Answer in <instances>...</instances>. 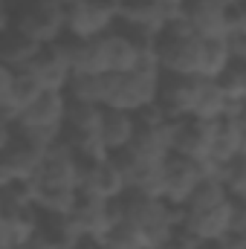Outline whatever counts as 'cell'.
I'll use <instances>...</instances> for the list:
<instances>
[{"label": "cell", "instance_id": "cell-34", "mask_svg": "<svg viewBox=\"0 0 246 249\" xmlns=\"http://www.w3.org/2000/svg\"><path fill=\"white\" fill-rule=\"evenodd\" d=\"M229 32H246V0L229 6Z\"/></svg>", "mask_w": 246, "mask_h": 249}, {"label": "cell", "instance_id": "cell-23", "mask_svg": "<svg viewBox=\"0 0 246 249\" xmlns=\"http://www.w3.org/2000/svg\"><path fill=\"white\" fill-rule=\"evenodd\" d=\"M41 44L32 41L29 35L12 29V26H3L0 29V64L6 67H15V70H23L26 64L38 55Z\"/></svg>", "mask_w": 246, "mask_h": 249}, {"label": "cell", "instance_id": "cell-10", "mask_svg": "<svg viewBox=\"0 0 246 249\" xmlns=\"http://www.w3.org/2000/svg\"><path fill=\"white\" fill-rule=\"evenodd\" d=\"M127 191V180L113 162V157H99V160H81V180H78V194L81 197H96L113 203Z\"/></svg>", "mask_w": 246, "mask_h": 249}, {"label": "cell", "instance_id": "cell-4", "mask_svg": "<svg viewBox=\"0 0 246 249\" xmlns=\"http://www.w3.org/2000/svg\"><path fill=\"white\" fill-rule=\"evenodd\" d=\"M102 116H105V107L102 105L70 102L67 122H64V130H61V139L58 142L70 145L81 160L107 157L105 142H102Z\"/></svg>", "mask_w": 246, "mask_h": 249}, {"label": "cell", "instance_id": "cell-20", "mask_svg": "<svg viewBox=\"0 0 246 249\" xmlns=\"http://www.w3.org/2000/svg\"><path fill=\"white\" fill-rule=\"evenodd\" d=\"M84 235L78 232L75 220L70 214H58V212H38V241L50 244L55 249H75V244Z\"/></svg>", "mask_w": 246, "mask_h": 249}, {"label": "cell", "instance_id": "cell-33", "mask_svg": "<svg viewBox=\"0 0 246 249\" xmlns=\"http://www.w3.org/2000/svg\"><path fill=\"white\" fill-rule=\"evenodd\" d=\"M226 47H229L232 61L246 64V32H229V35H226Z\"/></svg>", "mask_w": 246, "mask_h": 249}, {"label": "cell", "instance_id": "cell-39", "mask_svg": "<svg viewBox=\"0 0 246 249\" xmlns=\"http://www.w3.org/2000/svg\"><path fill=\"white\" fill-rule=\"evenodd\" d=\"M64 6H72V3H78V0H61Z\"/></svg>", "mask_w": 246, "mask_h": 249}, {"label": "cell", "instance_id": "cell-38", "mask_svg": "<svg viewBox=\"0 0 246 249\" xmlns=\"http://www.w3.org/2000/svg\"><path fill=\"white\" fill-rule=\"evenodd\" d=\"M26 249H55V247H50V244H44V241H38V238H35V241H32Z\"/></svg>", "mask_w": 246, "mask_h": 249}, {"label": "cell", "instance_id": "cell-6", "mask_svg": "<svg viewBox=\"0 0 246 249\" xmlns=\"http://www.w3.org/2000/svg\"><path fill=\"white\" fill-rule=\"evenodd\" d=\"M67 107H70V99L61 90H47L32 107H26L18 119H15V127L26 136H35L47 145H55L61 139L64 122H67Z\"/></svg>", "mask_w": 246, "mask_h": 249}, {"label": "cell", "instance_id": "cell-35", "mask_svg": "<svg viewBox=\"0 0 246 249\" xmlns=\"http://www.w3.org/2000/svg\"><path fill=\"white\" fill-rule=\"evenodd\" d=\"M75 249H107V244H105V238H90V235H84V238L75 244Z\"/></svg>", "mask_w": 246, "mask_h": 249}, {"label": "cell", "instance_id": "cell-19", "mask_svg": "<svg viewBox=\"0 0 246 249\" xmlns=\"http://www.w3.org/2000/svg\"><path fill=\"white\" fill-rule=\"evenodd\" d=\"M136 139V113L130 110H116V107H105L102 116V142L107 154H116L130 148Z\"/></svg>", "mask_w": 246, "mask_h": 249}, {"label": "cell", "instance_id": "cell-36", "mask_svg": "<svg viewBox=\"0 0 246 249\" xmlns=\"http://www.w3.org/2000/svg\"><path fill=\"white\" fill-rule=\"evenodd\" d=\"M197 249H232L229 238H209V241H197Z\"/></svg>", "mask_w": 246, "mask_h": 249}, {"label": "cell", "instance_id": "cell-27", "mask_svg": "<svg viewBox=\"0 0 246 249\" xmlns=\"http://www.w3.org/2000/svg\"><path fill=\"white\" fill-rule=\"evenodd\" d=\"M78 188H38L35 186V206L38 212H58L70 214L78 203Z\"/></svg>", "mask_w": 246, "mask_h": 249}, {"label": "cell", "instance_id": "cell-28", "mask_svg": "<svg viewBox=\"0 0 246 249\" xmlns=\"http://www.w3.org/2000/svg\"><path fill=\"white\" fill-rule=\"evenodd\" d=\"M105 244H107V249H148V238H145V232H142L136 223H130V220H116V223L107 229Z\"/></svg>", "mask_w": 246, "mask_h": 249}, {"label": "cell", "instance_id": "cell-11", "mask_svg": "<svg viewBox=\"0 0 246 249\" xmlns=\"http://www.w3.org/2000/svg\"><path fill=\"white\" fill-rule=\"evenodd\" d=\"M197 84L200 75H177V72H162L157 84V110L165 119H185L194 116V99H197Z\"/></svg>", "mask_w": 246, "mask_h": 249}, {"label": "cell", "instance_id": "cell-17", "mask_svg": "<svg viewBox=\"0 0 246 249\" xmlns=\"http://www.w3.org/2000/svg\"><path fill=\"white\" fill-rule=\"evenodd\" d=\"M232 214H235V200H226L214 209H200V212H185L180 214V223L197 238V241H209V238H226L232 229Z\"/></svg>", "mask_w": 246, "mask_h": 249}, {"label": "cell", "instance_id": "cell-16", "mask_svg": "<svg viewBox=\"0 0 246 249\" xmlns=\"http://www.w3.org/2000/svg\"><path fill=\"white\" fill-rule=\"evenodd\" d=\"M183 20L200 38L229 35V3L226 0H185Z\"/></svg>", "mask_w": 246, "mask_h": 249}, {"label": "cell", "instance_id": "cell-37", "mask_svg": "<svg viewBox=\"0 0 246 249\" xmlns=\"http://www.w3.org/2000/svg\"><path fill=\"white\" fill-rule=\"evenodd\" d=\"M238 122V130H241V139H244V151H246V107H244V113L235 119Z\"/></svg>", "mask_w": 246, "mask_h": 249}, {"label": "cell", "instance_id": "cell-29", "mask_svg": "<svg viewBox=\"0 0 246 249\" xmlns=\"http://www.w3.org/2000/svg\"><path fill=\"white\" fill-rule=\"evenodd\" d=\"M220 180H223V186L235 203H246V151L238 154L229 165H223Z\"/></svg>", "mask_w": 246, "mask_h": 249}, {"label": "cell", "instance_id": "cell-14", "mask_svg": "<svg viewBox=\"0 0 246 249\" xmlns=\"http://www.w3.org/2000/svg\"><path fill=\"white\" fill-rule=\"evenodd\" d=\"M44 90H67V84H70V78H72V64L67 58V53H64L61 41H55V44H44L41 50H38V55L32 58V61L23 67Z\"/></svg>", "mask_w": 246, "mask_h": 249}, {"label": "cell", "instance_id": "cell-2", "mask_svg": "<svg viewBox=\"0 0 246 249\" xmlns=\"http://www.w3.org/2000/svg\"><path fill=\"white\" fill-rule=\"evenodd\" d=\"M50 145L20 133L12 122H0V183L35 180Z\"/></svg>", "mask_w": 246, "mask_h": 249}, {"label": "cell", "instance_id": "cell-13", "mask_svg": "<svg viewBox=\"0 0 246 249\" xmlns=\"http://www.w3.org/2000/svg\"><path fill=\"white\" fill-rule=\"evenodd\" d=\"M38 238V206L0 203V249H26Z\"/></svg>", "mask_w": 246, "mask_h": 249}, {"label": "cell", "instance_id": "cell-8", "mask_svg": "<svg viewBox=\"0 0 246 249\" xmlns=\"http://www.w3.org/2000/svg\"><path fill=\"white\" fill-rule=\"evenodd\" d=\"M119 23V6L110 0H78L67 6V35L90 41L113 32Z\"/></svg>", "mask_w": 246, "mask_h": 249}, {"label": "cell", "instance_id": "cell-32", "mask_svg": "<svg viewBox=\"0 0 246 249\" xmlns=\"http://www.w3.org/2000/svg\"><path fill=\"white\" fill-rule=\"evenodd\" d=\"M159 249H197V238L185 229L183 223H177L174 232H171V238H168Z\"/></svg>", "mask_w": 246, "mask_h": 249}, {"label": "cell", "instance_id": "cell-1", "mask_svg": "<svg viewBox=\"0 0 246 249\" xmlns=\"http://www.w3.org/2000/svg\"><path fill=\"white\" fill-rule=\"evenodd\" d=\"M12 26L32 41L55 44L67 35V6L61 0H6L0 29Z\"/></svg>", "mask_w": 246, "mask_h": 249}, {"label": "cell", "instance_id": "cell-22", "mask_svg": "<svg viewBox=\"0 0 246 249\" xmlns=\"http://www.w3.org/2000/svg\"><path fill=\"white\" fill-rule=\"evenodd\" d=\"M229 102H232V99H229L226 87L220 84V78H200V84H197V99H194V116H197V119H206V122L223 119Z\"/></svg>", "mask_w": 246, "mask_h": 249}, {"label": "cell", "instance_id": "cell-31", "mask_svg": "<svg viewBox=\"0 0 246 249\" xmlns=\"http://www.w3.org/2000/svg\"><path fill=\"white\" fill-rule=\"evenodd\" d=\"M229 247L232 249H246V203H235V214H232V229H229Z\"/></svg>", "mask_w": 246, "mask_h": 249}, {"label": "cell", "instance_id": "cell-7", "mask_svg": "<svg viewBox=\"0 0 246 249\" xmlns=\"http://www.w3.org/2000/svg\"><path fill=\"white\" fill-rule=\"evenodd\" d=\"M223 168H217L214 162H203V160H194V157H185V154H174L165 160V188H162V197L171 203V206H183L185 200L191 197V191L200 186L206 177H220Z\"/></svg>", "mask_w": 246, "mask_h": 249}, {"label": "cell", "instance_id": "cell-24", "mask_svg": "<svg viewBox=\"0 0 246 249\" xmlns=\"http://www.w3.org/2000/svg\"><path fill=\"white\" fill-rule=\"evenodd\" d=\"M229 64H232V55H229L226 38H203L200 41V67H197L200 78H220Z\"/></svg>", "mask_w": 246, "mask_h": 249}, {"label": "cell", "instance_id": "cell-21", "mask_svg": "<svg viewBox=\"0 0 246 249\" xmlns=\"http://www.w3.org/2000/svg\"><path fill=\"white\" fill-rule=\"evenodd\" d=\"M238 154H244V139H241L238 122L229 119V116L214 119V136H211V157H209V162H214L217 168H223Z\"/></svg>", "mask_w": 246, "mask_h": 249}, {"label": "cell", "instance_id": "cell-18", "mask_svg": "<svg viewBox=\"0 0 246 249\" xmlns=\"http://www.w3.org/2000/svg\"><path fill=\"white\" fill-rule=\"evenodd\" d=\"M70 217L75 220L78 232H81V235H90V238H105L107 229L116 223L113 203L96 200V197H78V203H75V209L70 212Z\"/></svg>", "mask_w": 246, "mask_h": 249}, {"label": "cell", "instance_id": "cell-9", "mask_svg": "<svg viewBox=\"0 0 246 249\" xmlns=\"http://www.w3.org/2000/svg\"><path fill=\"white\" fill-rule=\"evenodd\" d=\"M47 90L26 72L0 64V122H15L26 107H32Z\"/></svg>", "mask_w": 246, "mask_h": 249}, {"label": "cell", "instance_id": "cell-40", "mask_svg": "<svg viewBox=\"0 0 246 249\" xmlns=\"http://www.w3.org/2000/svg\"><path fill=\"white\" fill-rule=\"evenodd\" d=\"M226 3H229V6H232V3H241V0H226Z\"/></svg>", "mask_w": 246, "mask_h": 249}, {"label": "cell", "instance_id": "cell-15", "mask_svg": "<svg viewBox=\"0 0 246 249\" xmlns=\"http://www.w3.org/2000/svg\"><path fill=\"white\" fill-rule=\"evenodd\" d=\"M211 136H214V122L185 116V119H171V151L185 154L194 160H209L211 157Z\"/></svg>", "mask_w": 246, "mask_h": 249}, {"label": "cell", "instance_id": "cell-5", "mask_svg": "<svg viewBox=\"0 0 246 249\" xmlns=\"http://www.w3.org/2000/svg\"><path fill=\"white\" fill-rule=\"evenodd\" d=\"M162 72H107L105 75V107L139 113L157 102V84Z\"/></svg>", "mask_w": 246, "mask_h": 249}, {"label": "cell", "instance_id": "cell-30", "mask_svg": "<svg viewBox=\"0 0 246 249\" xmlns=\"http://www.w3.org/2000/svg\"><path fill=\"white\" fill-rule=\"evenodd\" d=\"M220 84L226 87L229 99H241L246 102V64L244 61H232L226 67V72L220 75Z\"/></svg>", "mask_w": 246, "mask_h": 249}, {"label": "cell", "instance_id": "cell-3", "mask_svg": "<svg viewBox=\"0 0 246 249\" xmlns=\"http://www.w3.org/2000/svg\"><path fill=\"white\" fill-rule=\"evenodd\" d=\"M200 35L191 32V26L180 20H171L162 26V32L154 38V55L159 61L162 72L177 75H197L200 67Z\"/></svg>", "mask_w": 246, "mask_h": 249}, {"label": "cell", "instance_id": "cell-26", "mask_svg": "<svg viewBox=\"0 0 246 249\" xmlns=\"http://www.w3.org/2000/svg\"><path fill=\"white\" fill-rule=\"evenodd\" d=\"M226 200H232V197H229V191L223 186V180L220 177H206L200 186L191 191V197L185 200L180 209H185V212H200V209H214V206H220Z\"/></svg>", "mask_w": 246, "mask_h": 249}, {"label": "cell", "instance_id": "cell-25", "mask_svg": "<svg viewBox=\"0 0 246 249\" xmlns=\"http://www.w3.org/2000/svg\"><path fill=\"white\" fill-rule=\"evenodd\" d=\"M107 75V72H105ZM105 75H84L72 72L67 84V99L70 102H84V105H102L105 107Z\"/></svg>", "mask_w": 246, "mask_h": 249}, {"label": "cell", "instance_id": "cell-12", "mask_svg": "<svg viewBox=\"0 0 246 249\" xmlns=\"http://www.w3.org/2000/svg\"><path fill=\"white\" fill-rule=\"evenodd\" d=\"M78 180H81V157L70 145L55 142L50 145L32 183L38 188H78Z\"/></svg>", "mask_w": 246, "mask_h": 249}]
</instances>
